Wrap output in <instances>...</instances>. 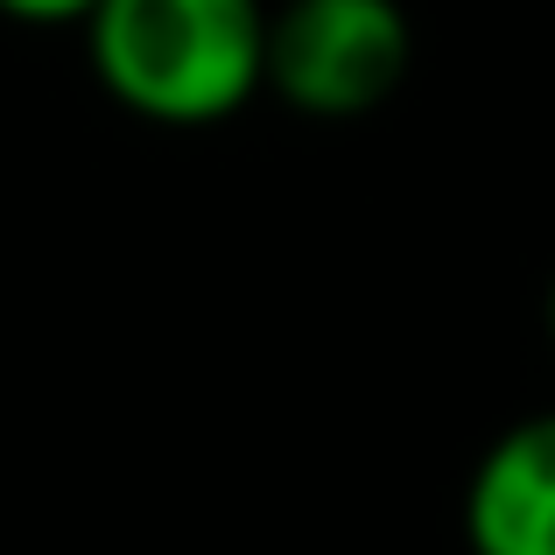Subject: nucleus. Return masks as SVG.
I'll list each match as a JSON object with an SVG mask.
<instances>
[{"mask_svg": "<svg viewBox=\"0 0 555 555\" xmlns=\"http://www.w3.org/2000/svg\"><path fill=\"white\" fill-rule=\"evenodd\" d=\"M99 0H0V14H14V22H36V28H70L85 22Z\"/></svg>", "mask_w": 555, "mask_h": 555, "instance_id": "nucleus-4", "label": "nucleus"}, {"mask_svg": "<svg viewBox=\"0 0 555 555\" xmlns=\"http://www.w3.org/2000/svg\"><path fill=\"white\" fill-rule=\"evenodd\" d=\"M464 548L472 555H555V408L520 415L472 464Z\"/></svg>", "mask_w": 555, "mask_h": 555, "instance_id": "nucleus-3", "label": "nucleus"}, {"mask_svg": "<svg viewBox=\"0 0 555 555\" xmlns=\"http://www.w3.org/2000/svg\"><path fill=\"white\" fill-rule=\"evenodd\" d=\"M415 28L401 0H282L268 8V92L310 120H366L401 92Z\"/></svg>", "mask_w": 555, "mask_h": 555, "instance_id": "nucleus-2", "label": "nucleus"}, {"mask_svg": "<svg viewBox=\"0 0 555 555\" xmlns=\"http://www.w3.org/2000/svg\"><path fill=\"white\" fill-rule=\"evenodd\" d=\"M78 28L92 78L155 127H218L268 92L260 0H99Z\"/></svg>", "mask_w": 555, "mask_h": 555, "instance_id": "nucleus-1", "label": "nucleus"}, {"mask_svg": "<svg viewBox=\"0 0 555 555\" xmlns=\"http://www.w3.org/2000/svg\"><path fill=\"white\" fill-rule=\"evenodd\" d=\"M548 345H555V282H548Z\"/></svg>", "mask_w": 555, "mask_h": 555, "instance_id": "nucleus-5", "label": "nucleus"}]
</instances>
